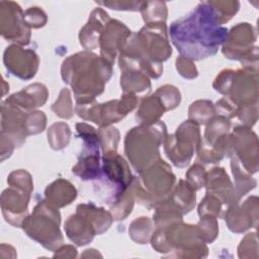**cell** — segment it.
Wrapping results in <instances>:
<instances>
[{
  "mask_svg": "<svg viewBox=\"0 0 259 259\" xmlns=\"http://www.w3.org/2000/svg\"><path fill=\"white\" fill-rule=\"evenodd\" d=\"M207 193L214 195L224 203H237L238 197L231 181L226 174L224 168H213L206 176Z\"/></svg>",
  "mask_w": 259,
  "mask_h": 259,
  "instance_id": "obj_10",
  "label": "cell"
},
{
  "mask_svg": "<svg viewBox=\"0 0 259 259\" xmlns=\"http://www.w3.org/2000/svg\"><path fill=\"white\" fill-rule=\"evenodd\" d=\"M200 222L197 226L198 231L200 233V236L202 240L207 243L212 242L218 234V225L215 218L212 215H203L200 217Z\"/></svg>",
  "mask_w": 259,
  "mask_h": 259,
  "instance_id": "obj_27",
  "label": "cell"
},
{
  "mask_svg": "<svg viewBox=\"0 0 259 259\" xmlns=\"http://www.w3.org/2000/svg\"><path fill=\"white\" fill-rule=\"evenodd\" d=\"M199 128L192 121H184L176 131L175 135H171L165 140V152L168 158L177 167L188 165L194 149L198 147Z\"/></svg>",
  "mask_w": 259,
  "mask_h": 259,
  "instance_id": "obj_6",
  "label": "cell"
},
{
  "mask_svg": "<svg viewBox=\"0 0 259 259\" xmlns=\"http://www.w3.org/2000/svg\"><path fill=\"white\" fill-rule=\"evenodd\" d=\"M65 230L68 238L78 246L88 244L96 234L90 221L80 212L71 215L67 220Z\"/></svg>",
  "mask_w": 259,
  "mask_h": 259,
  "instance_id": "obj_14",
  "label": "cell"
},
{
  "mask_svg": "<svg viewBox=\"0 0 259 259\" xmlns=\"http://www.w3.org/2000/svg\"><path fill=\"white\" fill-rule=\"evenodd\" d=\"M143 2H98V4L104 5V6H109L111 9H116L120 10V7H124V10H140Z\"/></svg>",
  "mask_w": 259,
  "mask_h": 259,
  "instance_id": "obj_33",
  "label": "cell"
},
{
  "mask_svg": "<svg viewBox=\"0 0 259 259\" xmlns=\"http://www.w3.org/2000/svg\"><path fill=\"white\" fill-rule=\"evenodd\" d=\"M81 73H62L64 82L70 84L75 92L77 104L94 100V96L103 91L104 83L110 78L111 64L92 53H78L69 58Z\"/></svg>",
  "mask_w": 259,
  "mask_h": 259,
  "instance_id": "obj_2",
  "label": "cell"
},
{
  "mask_svg": "<svg viewBox=\"0 0 259 259\" xmlns=\"http://www.w3.org/2000/svg\"><path fill=\"white\" fill-rule=\"evenodd\" d=\"M108 14L101 8L95 9L88 20L87 24L80 30L79 39L80 44L87 50H93L99 42V35L103 30V25L109 21Z\"/></svg>",
  "mask_w": 259,
  "mask_h": 259,
  "instance_id": "obj_12",
  "label": "cell"
},
{
  "mask_svg": "<svg viewBox=\"0 0 259 259\" xmlns=\"http://www.w3.org/2000/svg\"><path fill=\"white\" fill-rule=\"evenodd\" d=\"M152 231V222L149 218H139L134 221L128 230L131 237L139 244H146Z\"/></svg>",
  "mask_w": 259,
  "mask_h": 259,
  "instance_id": "obj_25",
  "label": "cell"
},
{
  "mask_svg": "<svg viewBox=\"0 0 259 259\" xmlns=\"http://www.w3.org/2000/svg\"><path fill=\"white\" fill-rule=\"evenodd\" d=\"M24 20L27 26H32L34 28H37L45 25L47 21V17L42 10L38 9L37 7H31L25 11Z\"/></svg>",
  "mask_w": 259,
  "mask_h": 259,
  "instance_id": "obj_31",
  "label": "cell"
},
{
  "mask_svg": "<svg viewBox=\"0 0 259 259\" xmlns=\"http://www.w3.org/2000/svg\"><path fill=\"white\" fill-rule=\"evenodd\" d=\"M130 36L131 30L123 23L117 20H109L99 37L101 57L112 65L116 53L122 51Z\"/></svg>",
  "mask_w": 259,
  "mask_h": 259,
  "instance_id": "obj_9",
  "label": "cell"
},
{
  "mask_svg": "<svg viewBox=\"0 0 259 259\" xmlns=\"http://www.w3.org/2000/svg\"><path fill=\"white\" fill-rule=\"evenodd\" d=\"M214 115V108L207 100H198L189 108V119L198 124L206 123Z\"/></svg>",
  "mask_w": 259,
  "mask_h": 259,
  "instance_id": "obj_23",
  "label": "cell"
},
{
  "mask_svg": "<svg viewBox=\"0 0 259 259\" xmlns=\"http://www.w3.org/2000/svg\"><path fill=\"white\" fill-rule=\"evenodd\" d=\"M120 77V85L124 92H141L145 89L149 90L150 82L146 75L140 71H122Z\"/></svg>",
  "mask_w": 259,
  "mask_h": 259,
  "instance_id": "obj_20",
  "label": "cell"
},
{
  "mask_svg": "<svg viewBox=\"0 0 259 259\" xmlns=\"http://www.w3.org/2000/svg\"><path fill=\"white\" fill-rule=\"evenodd\" d=\"M76 127L79 136L84 141V145L79 157V162L72 171L83 180L99 179L101 177L98 150L100 138L92 126L84 122L77 123Z\"/></svg>",
  "mask_w": 259,
  "mask_h": 259,
  "instance_id": "obj_7",
  "label": "cell"
},
{
  "mask_svg": "<svg viewBox=\"0 0 259 259\" xmlns=\"http://www.w3.org/2000/svg\"><path fill=\"white\" fill-rule=\"evenodd\" d=\"M46 125V116L41 111L27 112L25 115V126L27 135L38 134L44 131Z\"/></svg>",
  "mask_w": 259,
  "mask_h": 259,
  "instance_id": "obj_28",
  "label": "cell"
},
{
  "mask_svg": "<svg viewBox=\"0 0 259 259\" xmlns=\"http://www.w3.org/2000/svg\"><path fill=\"white\" fill-rule=\"evenodd\" d=\"M25 64L35 70L38 67L37 55L31 50H23L18 46H10L4 52V64L6 69L15 74L19 64Z\"/></svg>",
  "mask_w": 259,
  "mask_h": 259,
  "instance_id": "obj_15",
  "label": "cell"
},
{
  "mask_svg": "<svg viewBox=\"0 0 259 259\" xmlns=\"http://www.w3.org/2000/svg\"><path fill=\"white\" fill-rule=\"evenodd\" d=\"M1 34L8 40L22 45L29 42V28L19 5L15 2H1Z\"/></svg>",
  "mask_w": 259,
  "mask_h": 259,
  "instance_id": "obj_8",
  "label": "cell"
},
{
  "mask_svg": "<svg viewBox=\"0 0 259 259\" xmlns=\"http://www.w3.org/2000/svg\"><path fill=\"white\" fill-rule=\"evenodd\" d=\"M172 42L181 57L202 60L217 54L228 36V29L221 22L209 4H198L187 16L174 21L169 28Z\"/></svg>",
  "mask_w": 259,
  "mask_h": 259,
  "instance_id": "obj_1",
  "label": "cell"
},
{
  "mask_svg": "<svg viewBox=\"0 0 259 259\" xmlns=\"http://www.w3.org/2000/svg\"><path fill=\"white\" fill-rule=\"evenodd\" d=\"M143 18L149 23H165L167 16L166 4L164 2H143L141 9Z\"/></svg>",
  "mask_w": 259,
  "mask_h": 259,
  "instance_id": "obj_21",
  "label": "cell"
},
{
  "mask_svg": "<svg viewBox=\"0 0 259 259\" xmlns=\"http://www.w3.org/2000/svg\"><path fill=\"white\" fill-rule=\"evenodd\" d=\"M170 199L181 210L182 214L187 213L195 204L194 188L188 182L180 180Z\"/></svg>",
  "mask_w": 259,
  "mask_h": 259,
  "instance_id": "obj_19",
  "label": "cell"
},
{
  "mask_svg": "<svg viewBox=\"0 0 259 259\" xmlns=\"http://www.w3.org/2000/svg\"><path fill=\"white\" fill-rule=\"evenodd\" d=\"M60 213L48 201H39L32 214L22 223V229L33 240L39 242L45 248L54 250L63 243L59 230Z\"/></svg>",
  "mask_w": 259,
  "mask_h": 259,
  "instance_id": "obj_4",
  "label": "cell"
},
{
  "mask_svg": "<svg viewBox=\"0 0 259 259\" xmlns=\"http://www.w3.org/2000/svg\"><path fill=\"white\" fill-rule=\"evenodd\" d=\"M71 98H70V92L68 89H63L61 91L60 94V98L58 101H56L57 103H54L52 106V109L56 112L57 115H59L60 117H65V118H69L72 116V106L70 105H66L67 102H70Z\"/></svg>",
  "mask_w": 259,
  "mask_h": 259,
  "instance_id": "obj_29",
  "label": "cell"
},
{
  "mask_svg": "<svg viewBox=\"0 0 259 259\" xmlns=\"http://www.w3.org/2000/svg\"><path fill=\"white\" fill-rule=\"evenodd\" d=\"M7 181L11 188H7L2 193V213L6 222L20 227L26 219L27 204L32 189L31 177L26 171L17 170L9 175Z\"/></svg>",
  "mask_w": 259,
  "mask_h": 259,
  "instance_id": "obj_5",
  "label": "cell"
},
{
  "mask_svg": "<svg viewBox=\"0 0 259 259\" xmlns=\"http://www.w3.org/2000/svg\"><path fill=\"white\" fill-rule=\"evenodd\" d=\"M185 65L183 66L179 60H176V68L179 71V74L181 76H183L184 78H188V79H193L197 76V70L195 68V66L192 64L191 60L186 59L185 58Z\"/></svg>",
  "mask_w": 259,
  "mask_h": 259,
  "instance_id": "obj_32",
  "label": "cell"
},
{
  "mask_svg": "<svg viewBox=\"0 0 259 259\" xmlns=\"http://www.w3.org/2000/svg\"><path fill=\"white\" fill-rule=\"evenodd\" d=\"M155 95L159 98L161 103L163 104L165 110L173 109L180 103V93L174 86L166 85L160 87Z\"/></svg>",
  "mask_w": 259,
  "mask_h": 259,
  "instance_id": "obj_26",
  "label": "cell"
},
{
  "mask_svg": "<svg viewBox=\"0 0 259 259\" xmlns=\"http://www.w3.org/2000/svg\"><path fill=\"white\" fill-rule=\"evenodd\" d=\"M167 138L164 122L142 124L132 128L125 137V154L138 172H142L157 162L159 147Z\"/></svg>",
  "mask_w": 259,
  "mask_h": 259,
  "instance_id": "obj_3",
  "label": "cell"
},
{
  "mask_svg": "<svg viewBox=\"0 0 259 259\" xmlns=\"http://www.w3.org/2000/svg\"><path fill=\"white\" fill-rule=\"evenodd\" d=\"M76 189L67 180L59 179L46 189V197L50 204L62 207L69 204L76 197Z\"/></svg>",
  "mask_w": 259,
  "mask_h": 259,
  "instance_id": "obj_16",
  "label": "cell"
},
{
  "mask_svg": "<svg viewBox=\"0 0 259 259\" xmlns=\"http://www.w3.org/2000/svg\"><path fill=\"white\" fill-rule=\"evenodd\" d=\"M187 178L189 180V184L195 189H199L205 185L206 181V176L203 167H201L199 164H196L192 166L188 173H187Z\"/></svg>",
  "mask_w": 259,
  "mask_h": 259,
  "instance_id": "obj_30",
  "label": "cell"
},
{
  "mask_svg": "<svg viewBox=\"0 0 259 259\" xmlns=\"http://www.w3.org/2000/svg\"><path fill=\"white\" fill-rule=\"evenodd\" d=\"M209 124L205 131V140L208 145L212 146L218 140L227 136L230 130V121L225 116L210 118Z\"/></svg>",
  "mask_w": 259,
  "mask_h": 259,
  "instance_id": "obj_22",
  "label": "cell"
},
{
  "mask_svg": "<svg viewBox=\"0 0 259 259\" xmlns=\"http://www.w3.org/2000/svg\"><path fill=\"white\" fill-rule=\"evenodd\" d=\"M164 111L166 110L159 98L153 95L143 100L136 118L139 119L142 124H152L159 121Z\"/></svg>",
  "mask_w": 259,
  "mask_h": 259,
  "instance_id": "obj_18",
  "label": "cell"
},
{
  "mask_svg": "<svg viewBox=\"0 0 259 259\" xmlns=\"http://www.w3.org/2000/svg\"><path fill=\"white\" fill-rule=\"evenodd\" d=\"M77 212L84 214L90 221L96 234L105 232L112 222V215L108 211L101 207L96 208L93 204H79Z\"/></svg>",
  "mask_w": 259,
  "mask_h": 259,
  "instance_id": "obj_17",
  "label": "cell"
},
{
  "mask_svg": "<svg viewBox=\"0 0 259 259\" xmlns=\"http://www.w3.org/2000/svg\"><path fill=\"white\" fill-rule=\"evenodd\" d=\"M47 96L48 91L46 86L41 84H33L27 86L20 92L11 95L6 99L5 103L25 112L26 110L41 106L46 102Z\"/></svg>",
  "mask_w": 259,
  "mask_h": 259,
  "instance_id": "obj_11",
  "label": "cell"
},
{
  "mask_svg": "<svg viewBox=\"0 0 259 259\" xmlns=\"http://www.w3.org/2000/svg\"><path fill=\"white\" fill-rule=\"evenodd\" d=\"M253 27L250 26L248 23H240L239 25H237L236 27H233L231 30V33L228 34L227 39H226V44L225 46H233L236 44V49H234L233 51H231L230 53H228L226 56V58L235 60V59H242L243 57V53H242V46H243V50L245 51L246 54L250 53V46L251 44L255 40L256 36L252 31Z\"/></svg>",
  "mask_w": 259,
  "mask_h": 259,
  "instance_id": "obj_13",
  "label": "cell"
},
{
  "mask_svg": "<svg viewBox=\"0 0 259 259\" xmlns=\"http://www.w3.org/2000/svg\"><path fill=\"white\" fill-rule=\"evenodd\" d=\"M70 135V128L67 123L58 122L53 124L48 132L51 147L55 150L63 149L69 143Z\"/></svg>",
  "mask_w": 259,
  "mask_h": 259,
  "instance_id": "obj_24",
  "label": "cell"
}]
</instances>
